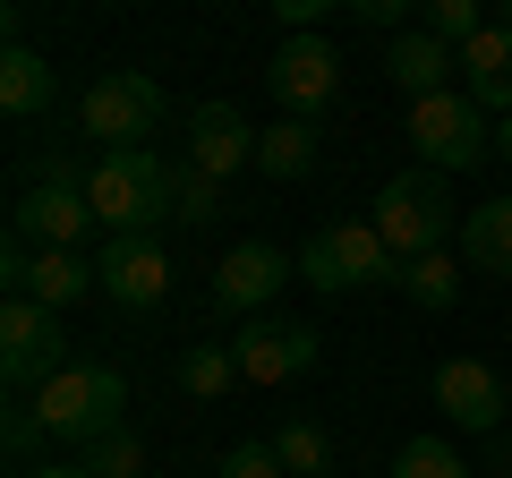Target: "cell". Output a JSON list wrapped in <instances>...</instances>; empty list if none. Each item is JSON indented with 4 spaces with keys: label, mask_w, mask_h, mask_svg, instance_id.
Returning <instances> with one entry per match:
<instances>
[{
    "label": "cell",
    "mask_w": 512,
    "mask_h": 478,
    "mask_svg": "<svg viewBox=\"0 0 512 478\" xmlns=\"http://www.w3.org/2000/svg\"><path fill=\"white\" fill-rule=\"evenodd\" d=\"M26 410L43 419V436H60V444L86 453V444H103V436H120V427H128L120 419V410H128V376L111 368V359H69V368H60Z\"/></svg>",
    "instance_id": "1"
},
{
    "label": "cell",
    "mask_w": 512,
    "mask_h": 478,
    "mask_svg": "<svg viewBox=\"0 0 512 478\" xmlns=\"http://www.w3.org/2000/svg\"><path fill=\"white\" fill-rule=\"evenodd\" d=\"M86 197H94V222H103L111 239H137L154 231V222L180 205V171L163 163V154H103V163L86 171Z\"/></svg>",
    "instance_id": "2"
},
{
    "label": "cell",
    "mask_w": 512,
    "mask_h": 478,
    "mask_svg": "<svg viewBox=\"0 0 512 478\" xmlns=\"http://www.w3.org/2000/svg\"><path fill=\"white\" fill-rule=\"evenodd\" d=\"M453 188H444V171H393V180L376 188V239L393 248L402 265L436 257L444 239H453Z\"/></svg>",
    "instance_id": "3"
},
{
    "label": "cell",
    "mask_w": 512,
    "mask_h": 478,
    "mask_svg": "<svg viewBox=\"0 0 512 478\" xmlns=\"http://www.w3.org/2000/svg\"><path fill=\"white\" fill-rule=\"evenodd\" d=\"M86 231H103V222H94V197H86V180L52 154V163L18 188V205H9V239H26V248H77Z\"/></svg>",
    "instance_id": "4"
},
{
    "label": "cell",
    "mask_w": 512,
    "mask_h": 478,
    "mask_svg": "<svg viewBox=\"0 0 512 478\" xmlns=\"http://www.w3.org/2000/svg\"><path fill=\"white\" fill-rule=\"evenodd\" d=\"M402 137L419 146V171H470V163H487V154H495L487 111H478L461 86H444V94H427V103H410Z\"/></svg>",
    "instance_id": "5"
},
{
    "label": "cell",
    "mask_w": 512,
    "mask_h": 478,
    "mask_svg": "<svg viewBox=\"0 0 512 478\" xmlns=\"http://www.w3.org/2000/svg\"><path fill=\"white\" fill-rule=\"evenodd\" d=\"M77 129H86L103 154H137L154 129H163V86H154V77H137V69L94 77V86L77 94Z\"/></svg>",
    "instance_id": "6"
},
{
    "label": "cell",
    "mask_w": 512,
    "mask_h": 478,
    "mask_svg": "<svg viewBox=\"0 0 512 478\" xmlns=\"http://www.w3.org/2000/svg\"><path fill=\"white\" fill-rule=\"evenodd\" d=\"M299 282L316 291H376V282H402V257L376 239V222H325V231L299 248Z\"/></svg>",
    "instance_id": "7"
},
{
    "label": "cell",
    "mask_w": 512,
    "mask_h": 478,
    "mask_svg": "<svg viewBox=\"0 0 512 478\" xmlns=\"http://www.w3.org/2000/svg\"><path fill=\"white\" fill-rule=\"evenodd\" d=\"M60 368H69L60 316L35 308V299H9V308H0V376H9V393H43Z\"/></svg>",
    "instance_id": "8"
},
{
    "label": "cell",
    "mask_w": 512,
    "mask_h": 478,
    "mask_svg": "<svg viewBox=\"0 0 512 478\" xmlns=\"http://www.w3.org/2000/svg\"><path fill=\"white\" fill-rule=\"evenodd\" d=\"M265 86H274L282 120H316L333 103V86H342V60H333L325 35H282L274 60H265Z\"/></svg>",
    "instance_id": "9"
},
{
    "label": "cell",
    "mask_w": 512,
    "mask_h": 478,
    "mask_svg": "<svg viewBox=\"0 0 512 478\" xmlns=\"http://www.w3.org/2000/svg\"><path fill=\"white\" fill-rule=\"evenodd\" d=\"M0 282H9V299H35V308H69V299L103 291L94 282V257H77V248H26V239H9V257H0Z\"/></svg>",
    "instance_id": "10"
},
{
    "label": "cell",
    "mask_w": 512,
    "mask_h": 478,
    "mask_svg": "<svg viewBox=\"0 0 512 478\" xmlns=\"http://www.w3.org/2000/svg\"><path fill=\"white\" fill-rule=\"evenodd\" d=\"M316 325H299V316H248V333L231 342L239 359V385H291V376L316 368Z\"/></svg>",
    "instance_id": "11"
},
{
    "label": "cell",
    "mask_w": 512,
    "mask_h": 478,
    "mask_svg": "<svg viewBox=\"0 0 512 478\" xmlns=\"http://www.w3.org/2000/svg\"><path fill=\"white\" fill-rule=\"evenodd\" d=\"M94 282H103V299H111V308H128V316L163 308V291H171V257H163V239H154V231H137V239H103Z\"/></svg>",
    "instance_id": "12"
},
{
    "label": "cell",
    "mask_w": 512,
    "mask_h": 478,
    "mask_svg": "<svg viewBox=\"0 0 512 478\" xmlns=\"http://www.w3.org/2000/svg\"><path fill=\"white\" fill-rule=\"evenodd\" d=\"M256 137H265V129H248L231 103H197V111H188V163L180 171H197V180H231V171L256 163Z\"/></svg>",
    "instance_id": "13"
},
{
    "label": "cell",
    "mask_w": 512,
    "mask_h": 478,
    "mask_svg": "<svg viewBox=\"0 0 512 478\" xmlns=\"http://www.w3.org/2000/svg\"><path fill=\"white\" fill-rule=\"evenodd\" d=\"M436 410L453 427H470V436H495V419L512 410V385L487 368V359H444L436 368Z\"/></svg>",
    "instance_id": "14"
},
{
    "label": "cell",
    "mask_w": 512,
    "mask_h": 478,
    "mask_svg": "<svg viewBox=\"0 0 512 478\" xmlns=\"http://www.w3.org/2000/svg\"><path fill=\"white\" fill-rule=\"evenodd\" d=\"M299 265L282 257V248H265V239H239L231 257H222V274H214V308L222 316H265V299L291 282Z\"/></svg>",
    "instance_id": "15"
},
{
    "label": "cell",
    "mask_w": 512,
    "mask_h": 478,
    "mask_svg": "<svg viewBox=\"0 0 512 478\" xmlns=\"http://www.w3.org/2000/svg\"><path fill=\"white\" fill-rule=\"evenodd\" d=\"M461 94L495 120H512V26L495 18L478 43H461Z\"/></svg>",
    "instance_id": "16"
},
{
    "label": "cell",
    "mask_w": 512,
    "mask_h": 478,
    "mask_svg": "<svg viewBox=\"0 0 512 478\" xmlns=\"http://www.w3.org/2000/svg\"><path fill=\"white\" fill-rule=\"evenodd\" d=\"M453 69H461V52H453V43H436L427 26H419V35H393V52H384V77H393L410 103L444 94V86H453Z\"/></svg>",
    "instance_id": "17"
},
{
    "label": "cell",
    "mask_w": 512,
    "mask_h": 478,
    "mask_svg": "<svg viewBox=\"0 0 512 478\" xmlns=\"http://www.w3.org/2000/svg\"><path fill=\"white\" fill-rule=\"evenodd\" d=\"M52 103H60V69L43 52H26V43H9L0 52V111L9 120H43Z\"/></svg>",
    "instance_id": "18"
},
{
    "label": "cell",
    "mask_w": 512,
    "mask_h": 478,
    "mask_svg": "<svg viewBox=\"0 0 512 478\" xmlns=\"http://www.w3.org/2000/svg\"><path fill=\"white\" fill-rule=\"evenodd\" d=\"M316 154H325V137H316V120H274V129L256 137V171H265V180H308L316 171Z\"/></svg>",
    "instance_id": "19"
},
{
    "label": "cell",
    "mask_w": 512,
    "mask_h": 478,
    "mask_svg": "<svg viewBox=\"0 0 512 478\" xmlns=\"http://www.w3.org/2000/svg\"><path fill=\"white\" fill-rule=\"evenodd\" d=\"M461 265H478V274H512V197H487L470 222H461Z\"/></svg>",
    "instance_id": "20"
},
{
    "label": "cell",
    "mask_w": 512,
    "mask_h": 478,
    "mask_svg": "<svg viewBox=\"0 0 512 478\" xmlns=\"http://www.w3.org/2000/svg\"><path fill=\"white\" fill-rule=\"evenodd\" d=\"M231 385H239V359L222 342H188L180 350V393H188V402H222Z\"/></svg>",
    "instance_id": "21"
},
{
    "label": "cell",
    "mask_w": 512,
    "mask_h": 478,
    "mask_svg": "<svg viewBox=\"0 0 512 478\" xmlns=\"http://www.w3.org/2000/svg\"><path fill=\"white\" fill-rule=\"evenodd\" d=\"M265 444L282 453V470H291V478H325V470H333V436H325L316 419H282Z\"/></svg>",
    "instance_id": "22"
},
{
    "label": "cell",
    "mask_w": 512,
    "mask_h": 478,
    "mask_svg": "<svg viewBox=\"0 0 512 478\" xmlns=\"http://www.w3.org/2000/svg\"><path fill=\"white\" fill-rule=\"evenodd\" d=\"M402 291H410V308H453L461 299V257L453 248H436V257H419V265H402Z\"/></svg>",
    "instance_id": "23"
},
{
    "label": "cell",
    "mask_w": 512,
    "mask_h": 478,
    "mask_svg": "<svg viewBox=\"0 0 512 478\" xmlns=\"http://www.w3.org/2000/svg\"><path fill=\"white\" fill-rule=\"evenodd\" d=\"M393 478H470V470H461V453L444 436H410L402 453H393Z\"/></svg>",
    "instance_id": "24"
},
{
    "label": "cell",
    "mask_w": 512,
    "mask_h": 478,
    "mask_svg": "<svg viewBox=\"0 0 512 478\" xmlns=\"http://www.w3.org/2000/svg\"><path fill=\"white\" fill-rule=\"evenodd\" d=\"M487 9H478V0H427V35H436V43H453V52H461V43H478V35H487Z\"/></svg>",
    "instance_id": "25"
},
{
    "label": "cell",
    "mask_w": 512,
    "mask_h": 478,
    "mask_svg": "<svg viewBox=\"0 0 512 478\" xmlns=\"http://www.w3.org/2000/svg\"><path fill=\"white\" fill-rule=\"evenodd\" d=\"M77 461H86L94 478H146V444L128 436V427H120V436H103V444H86Z\"/></svg>",
    "instance_id": "26"
},
{
    "label": "cell",
    "mask_w": 512,
    "mask_h": 478,
    "mask_svg": "<svg viewBox=\"0 0 512 478\" xmlns=\"http://www.w3.org/2000/svg\"><path fill=\"white\" fill-rule=\"evenodd\" d=\"M214 214H222V180H197V171H180V205H171V222H188V231H205Z\"/></svg>",
    "instance_id": "27"
},
{
    "label": "cell",
    "mask_w": 512,
    "mask_h": 478,
    "mask_svg": "<svg viewBox=\"0 0 512 478\" xmlns=\"http://www.w3.org/2000/svg\"><path fill=\"white\" fill-rule=\"evenodd\" d=\"M222 478H291V470H282L274 444H231V453H222Z\"/></svg>",
    "instance_id": "28"
},
{
    "label": "cell",
    "mask_w": 512,
    "mask_h": 478,
    "mask_svg": "<svg viewBox=\"0 0 512 478\" xmlns=\"http://www.w3.org/2000/svg\"><path fill=\"white\" fill-rule=\"evenodd\" d=\"M350 18H359V26H376V35H402L410 0H350Z\"/></svg>",
    "instance_id": "29"
},
{
    "label": "cell",
    "mask_w": 512,
    "mask_h": 478,
    "mask_svg": "<svg viewBox=\"0 0 512 478\" xmlns=\"http://www.w3.org/2000/svg\"><path fill=\"white\" fill-rule=\"evenodd\" d=\"M35 444H43V419L35 410H9V461H26Z\"/></svg>",
    "instance_id": "30"
},
{
    "label": "cell",
    "mask_w": 512,
    "mask_h": 478,
    "mask_svg": "<svg viewBox=\"0 0 512 478\" xmlns=\"http://www.w3.org/2000/svg\"><path fill=\"white\" fill-rule=\"evenodd\" d=\"M316 18H333V0H282V26H291V35H308Z\"/></svg>",
    "instance_id": "31"
},
{
    "label": "cell",
    "mask_w": 512,
    "mask_h": 478,
    "mask_svg": "<svg viewBox=\"0 0 512 478\" xmlns=\"http://www.w3.org/2000/svg\"><path fill=\"white\" fill-rule=\"evenodd\" d=\"M26 478H94V470H86V461H35Z\"/></svg>",
    "instance_id": "32"
},
{
    "label": "cell",
    "mask_w": 512,
    "mask_h": 478,
    "mask_svg": "<svg viewBox=\"0 0 512 478\" xmlns=\"http://www.w3.org/2000/svg\"><path fill=\"white\" fill-rule=\"evenodd\" d=\"M495 163H512V120H495Z\"/></svg>",
    "instance_id": "33"
},
{
    "label": "cell",
    "mask_w": 512,
    "mask_h": 478,
    "mask_svg": "<svg viewBox=\"0 0 512 478\" xmlns=\"http://www.w3.org/2000/svg\"><path fill=\"white\" fill-rule=\"evenodd\" d=\"M495 461H504V470H512V444H495Z\"/></svg>",
    "instance_id": "34"
},
{
    "label": "cell",
    "mask_w": 512,
    "mask_h": 478,
    "mask_svg": "<svg viewBox=\"0 0 512 478\" xmlns=\"http://www.w3.org/2000/svg\"><path fill=\"white\" fill-rule=\"evenodd\" d=\"M18 478H26V470H18Z\"/></svg>",
    "instance_id": "35"
}]
</instances>
